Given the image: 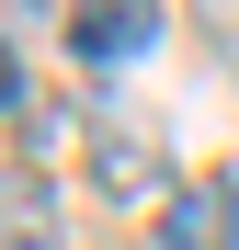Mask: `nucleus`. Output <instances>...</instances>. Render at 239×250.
I'll use <instances>...</instances> for the list:
<instances>
[{"label":"nucleus","instance_id":"obj_1","mask_svg":"<svg viewBox=\"0 0 239 250\" xmlns=\"http://www.w3.org/2000/svg\"><path fill=\"white\" fill-rule=\"evenodd\" d=\"M68 46L80 68H126L159 46V0H68Z\"/></svg>","mask_w":239,"mask_h":250},{"label":"nucleus","instance_id":"obj_2","mask_svg":"<svg viewBox=\"0 0 239 250\" xmlns=\"http://www.w3.org/2000/svg\"><path fill=\"white\" fill-rule=\"evenodd\" d=\"M159 250H239V182L194 171L171 205H159Z\"/></svg>","mask_w":239,"mask_h":250},{"label":"nucleus","instance_id":"obj_3","mask_svg":"<svg viewBox=\"0 0 239 250\" xmlns=\"http://www.w3.org/2000/svg\"><path fill=\"white\" fill-rule=\"evenodd\" d=\"M0 250H57V205L34 171H0Z\"/></svg>","mask_w":239,"mask_h":250},{"label":"nucleus","instance_id":"obj_4","mask_svg":"<svg viewBox=\"0 0 239 250\" xmlns=\"http://www.w3.org/2000/svg\"><path fill=\"white\" fill-rule=\"evenodd\" d=\"M91 171H103V193H148L159 182V148L137 137V125H103L91 137Z\"/></svg>","mask_w":239,"mask_h":250},{"label":"nucleus","instance_id":"obj_5","mask_svg":"<svg viewBox=\"0 0 239 250\" xmlns=\"http://www.w3.org/2000/svg\"><path fill=\"white\" fill-rule=\"evenodd\" d=\"M23 103V57H12V34H0V114Z\"/></svg>","mask_w":239,"mask_h":250},{"label":"nucleus","instance_id":"obj_6","mask_svg":"<svg viewBox=\"0 0 239 250\" xmlns=\"http://www.w3.org/2000/svg\"><path fill=\"white\" fill-rule=\"evenodd\" d=\"M0 12H34V0H0Z\"/></svg>","mask_w":239,"mask_h":250}]
</instances>
